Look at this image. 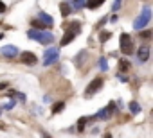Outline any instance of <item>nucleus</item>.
<instances>
[{
  "label": "nucleus",
  "mask_w": 153,
  "mask_h": 138,
  "mask_svg": "<svg viewBox=\"0 0 153 138\" xmlns=\"http://www.w3.org/2000/svg\"><path fill=\"white\" fill-rule=\"evenodd\" d=\"M85 122H87V119H79V122H78V129H79V131L85 129Z\"/></svg>",
  "instance_id": "obj_22"
},
{
  "label": "nucleus",
  "mask_w": 153,
  "mask_h": 138,
  "mask_svg": "<svg viewBox=\"0 0 153 138\" xmlns=\"http://www.w3.org/2000/svg\"><path fill=\"white\" fill-rule=\"evenodd\" d=\"M140 38L150 40V38H151V31H142V33H140Z\"/></svg>",
  "instance_id": "obj_23"
},
{
  "label": "nucleus",
  "mask_w": 153,
  "mask_h": 138,
  "mask_svg": "<svg viewBox=\"0 0 153 138\" xmlns=\"http://www.w3.org/2000/svg\"><path fill=\"white\" fill-rule=\"evenodd\" d=\"M128 108H130V111L133 113V115H137V113L140 111V106H139V102H135V101H131V102H130V106H128Z\"/></svg>",
  "instance_id": "obj_15"
},
{
  "label": "nucleus",
  "mask_w": 153,
  "mask_h": 138,
  "mask_svg": "<svg viewBox=\"0 0 153 138\" xmlns=\"http://www.w3.org/2000/svg\"><path fill=\"white\" fill-rule=\"evenodd\" d=\"M52 40H54V36H52V33H45V31H43V33H42V36H40V43H42V45H50V43H52Z\"/></svg>",
  "instance_id": "obj_11"
},
{
  "label": "nucleus",
  "mask_w": 153,
  "mask_h": 138,
  "mask_svg": "<svg viewBox=\"0 0 153 138\" xmlns=\"http://www.w3.org/2000/svg\"><path fill=\"white\" fill-rule=\"evenodd\" d=\"M13 106H15V101H9V102H7V104L4 106V108H2V110H11V108H13Z\"/></svg>",
  "instance_id": "obj_25"
},
{
  "label": "nucleus",
  "mask_w": 153,
  "mask_h": 138,
  "mask_svg": "<svg viewBox=\"0 0 153 138\" xmlns=\"http://www.w3.org/2000/svg\"><path fill=\"white\" fill-rule=\"evenodd\" d=\"M110 38H112V33H110V31H103V33L99 34V40L103 41V43H105V41H108Z\"/></svg>",
  "instance_id": "obj_17"
},
{
  "label": "nucleus",
  "mask_w": 153,
  "mask_h": 138,
  "mask_svg": "<svg viewBox=\"0 0 153 138\" xmlns=\"http://www.w3.org/2000/svg\"><path fill=\"white\" fill-rule=\"evenodd\" d=\"M105 138H112V135H106V136H105Z\"/></svg>",
  "instance_id": "obj_30"
},
{
  "label": "nucleus",
  "mask_w": 153,
  "mask_h": 138,
  "mask_svg": "<svg viewBox=\"0 0 153 138\" xmlns=\"http://www.w3.org/2000/svg\"><path fill=\"white\" fill-rule=\"evenodd\" d=\"M99 68L103 70V72H105V70H108V63H106V58H101V59H99Z\"/></svg>",
  "instance_id": "obj_20"
},
{
  "label": "nucleus",
  "mask_w": 153,
  "mask_h": 138,
  "mask_svg": "<svg viewBox=\"0 0 153 138\" xmlns=\"http://www.w3.org/2000/svg\"><path fill=\"white\" fill-rule=\"evenodd\" d=\"M15 95H16L20 101H25V95H24V93H15Z\"/></svg>",
  "instance_id": "obj_27"
},
{
  "label": "nucleus",
  "mask_w": 153,
  "mask_h": 138,
  "mask_svg": "<svg viewBox=\"0 0 153 138\" xmlns=\"http://www.w3.org/2000/svg\"><path fill=\"white\" fill-rule=\"evenodd\" d=\"M59 7H61V15H63V16H68V15H70V11H72V9H70V6H68V2H67V4L63 2Z\"/></svg>",
  "instance_id": "obj_16"
},
{
  "label": "nucleus",
  "mask_w": 153,
  "mask_h": 138,
  "mask_svg": "<svg viewBox=\"0 0 153 138\" xmlns=\"http://www.w3.org/2000/svg\"><path fill=\"white\" fill-rule=\"evenodd\" d=\"M0 113H2V108H0Z\"/></svg>",
  "instance_id": "obj_32"
},
{
  "label": "nucleus",
  "mask_w": 153,
  "mask_h": 138,
  "mask_svg": "<svg viewBox=\"0 0 153 138\" xmlns=\"http://www.w3.org/2000/svg\"><path fill=\"white\" fill-rule=\"evenodd\" d=\"M22 61L25 63V65H36L38 63V58L33 54V52H29V50H25L24 54H22Z\"/></svg>",
  "instance_id": "obj_8"
},
{
  "label": "nucleus",
  "mask_w": 153,
  "mask_h": 138,
  "mask_svg": "<svg viewBox=\"0 0 153 138\" xmlns=\"http://www.w3.org/2000/svg\"><path fill=\"white\" fill-rule=\"evenodd\" d=\"M119 43H121V52H122L124 56L133 54L135 47H133V40H131V36H130V34L122 33V34H121V40H119Z\"/></svg>",
  "instance_id": "obj_1"
},
{
  "label": "nucleus",
  "mask_w": 153,
  "mask_h": 138,
  "mask_svg": "<svg viewBox=\"0 0 153 138\" xmlns=\"http://www.w3.org/2000/svg\"><path fill=\"white\" fill-rule=\"evenodd\" d=\"M63 29H65V33H70V34H78L79 31H81V24L79 22H67L65 25H63Z\"/></svg>",
  "instance_id": "obj_7"
},
{
  "label": "nucleus",
  "mask_w": 153,
  "mask_h": 138,
  "mask_svg": "<svg viewBox=\"0 0 153 138\" xmlns=\"http://www.w3.org/2000/svg\"><path fill=\"white\" fill-rule=\"evenodd\" d=\"M148 58H150V49L148 47H140L139 52H137V59L140 63H144V61H148Z\"/></svg>",
  "instance_id": "obj_10"
},
{
  "label": "nucleus",
  "mask_w": 153,
  "mask_h": 138,
  "mask_svg": "<svg viewBox=\"0 0 153 138\" xmlns=\"http://www.w3.org/2000/svg\"><path fill=\"white\" fill-rule=\"evenodd\" d=\"M74 40V34H70V33H65V36H63V40H61V47H67L70 41Z\"/></svg>",
  "instance_id": "obj_14"
},
{
  "label": "nucleus",
  "mask_w": 153,
  "mask_h": 138,
  "mask_svg": "<svg viewBox=\"0 0 153 138\" xmlns=\"http://www.w3.org/2000/svg\"><path fill=\"white\" fill-rule=\"evenodd\" d=\"M63 108H65V104H63V102H58V104H54V106H52V113H59Z\"/></svg>",
  "instance_id": "obj_21"
},
{
  "label": "nucleus",
  "mask_w": 153,
  "mask_h": 138,
  "mask_svg": "<svg viewBox=\"0 0 153 138\" xmlns=\"http://www.w3.org/2000/svg\"><path fill=\"white\" fill-rule=\"evenodd\" d=\"M68 6H70V7H76V9L85 7V0H78V2H68Z\"/></svg>",
  "instance_id": "obj_19"
},
{
  "label": "nucleus",
  "mask_w": 153,
  "mask_h": 138,
  "mask_svg": "<svg viewBox=\"0 0 153 138\" xmlns=\"http://www.w3.org/2000/svg\"><path fill=\"white\" fill-rule=\"evenodd\" d=\"M4 11H6V4L0 2V13H4Z\"/></svg>",
  "instance_id": "obj_28"
},
{
  "label": "nucleus",
  "mask_w": 153,
  "mask_h": 138,
  "mask_svg": "<svg viewBox=\"0 0 153 138\" xmlns=\"http://www.w3.org/2000/svg\"><path fill=\"white\" fill-rule=\"evenodd\" d=\"M2 38H4V34H0V40H2Z\"/></svg>",
  "instance_id": "obj_31"
},
{
  "label": "nucleus",
  "mask_w": 153,
  "mask_h": 138,
  "mask_svg": "<svg viewBox=\"0 0 153 138\" xmlns=\"http://www.w3.org/2000/svg\"><path fill=\"white\" fill-rule=\"evenodd\" d=\"M99 6H103V0H90V2H85V7H88V9H96Z\"/></svg>",
  "instance_id": "obj_13"
},
{
  "label": "nucleus",
  "mask_w": 153,
  "mask_h": 138,
  "mask_svg": "<svg viewBox=\"0 0 153 138\" xmlns=\"http://www.w3.org/2000/svg\"><path fill=\"white\" fill-rule=\"evenodd\" d=\"M4 88H7V83H0V90H4Z\"/></svg>",
  "instance_id": "obj_29"
},
{
  "label": "nucleus",
  "mask_w": 153,
  "mask_h": 138,
  "mask_svg": "<svg viewBox=\"0 0 153 138\" xmlns=\"http://www.w3.org/2000/svg\"><path fill=\"white\" fill-rule=\"evenodd\" d=\"M58 56H59V52H58V49H47L45 50V54H43V65L45 67H50L52 63L58 59Z\"/></svg>",
  "instance_id": "obj_4"
},
{
  "label": "nucleus",
  "mask_w": 153,
  "mask_h": 138,
  "mask_svg": "<svg viewBox=\"0 0 153 138\" xmlns=\"http://www.w3.org/2000/svg\"><path fill=\"white\" fill-rule=\"evenodd\" d=\"M101 88H103V79H101V77H96V79H92L90 84L87 86L85 95H87V97H92V95H94L96 92H99Z\"/></svg>",
  "instance_id": "obj_3"
},
{
  "label": "nucleus",
  "mask_w": 153,
  "mask_h": 138,
  "mask_svg": "<svg viewBox=\"0 0 153 138\" xmlns=\"http://www.w3.org/2000/svg\"><path fill=\"white\" fill-rule=\"evenodd\" d=\"M85 58H87V52H81V54L76 58V63H83V61H85Z\"/></svg>",
  "instance_id": "obj_24"
},
{
  "label": "nucleus",
  "mask_w": 153,
  "mask_h": 138,
  "mask_svg": "<svg viewBox=\"0 0 153 138\" xmlns=\"http://www.w3.org/2000/svg\"><path fill=\"white\" fill-rule=\"evenodd\" d=\"M38 22L42 24L43 27H52L54 18L50 16V15H47V13H43V11H38Z\"/></svg>",
  "instance_id": "obj_6"
},
{
  "label": "nucleus",
  "mask_w": 153,
  "mask_h": 138,
  "mask_svg": "<svg viewBox=\"0 0 153 138\" xmlns=\"http://www.w3.org/2000/svg\"><path fill=\"white\" fill-rule=\"evenodd\" d=\"M0 52H2L6 58H15V56L18 54V49H16L15 45H6V47L0 49Z\"/></svg>",
  "instance_id": "obj_9"
},
{
  "label": "nucleus",
  "mask_w": 153,
  "mask_h": 138,
  "mask_svg": "<svg viewBox=\"0 0 153 138\" xmlns=\"http://www.w3.org/2000/svg\"><path fill=\"white\" fill-rule=\"evenodd\" d=\"M130 67H131V65H130V61H126V59H121V61H119V68H121V70H124V72H126Z\"/></svg>",
  "instance_id": "obj_18"
},
{
  "label": "nucleus",
  "mask_w": 153,
  "mask_h": 138,
  "mask_svg": "<svg viewBox=\"0 0 153 138\" xmlns=\"http://www.w3.org/2000/svg\"><path fill=\"white\" fill-rule=\"evenodd\" d=\"M42 33H43V31H36V29H29L27 31V36L31 38V40H40V36H42Z\"/></svg>",
  "instance_id": "obj_12"
},
{
  "label": "nucleus",
  "mask_w": 153,
  "mask_h": 138,
  "mask_svg": "<svg viewBox=\"0 0 153 138\" xmlns=\"http://www.w3.org/2000/svg\"><path fill=\"white\" fill-rule=\"evenodd\" d=\"M114 111H115V104L114 102H110L105 110H101L97 115H96V119H101V120H106V119H110L112 115H114Z\"/></svg>",
  "instance_id": "obj_5"
},
{
  "label": "nucleus",
  "mask_w": 153,
  "mask_h": 138,
  "mask_svg": "<svg viewBox=\"0 0 153 138\" xmlns=\"http://www.w3.org/2000/svg\"><path fill=\"white\" fill-rule=\"evenodd\" d=\"M112 7H114V11H119V9H121V2H114Z\"/></svg>",
  "instance_id": "obj_26"
},
{
  "label": "nucleus",
  "mask_w": 153,
  "mask_h": 138,
  "mask_svg": "<svg viewBox=\"0 0 153 138\" xmlns=\"http://www.w3.org/2000/svg\"><path fill=\"white\" fill-rule=\"evenodd\" d=\"M150 18H151L150 7H144V9H142V13H140V16L133 22V29H135V31H142V29L146 27V24L150 22Z\"/></svg>",
  "instance_id": "obj_2"
}]
</instances>
